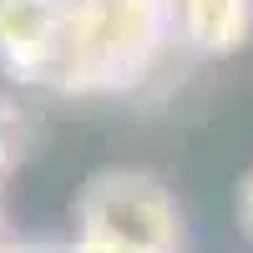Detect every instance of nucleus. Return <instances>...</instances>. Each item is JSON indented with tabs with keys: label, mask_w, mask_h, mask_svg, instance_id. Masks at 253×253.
<instances>
[{
	"label": "nucleus",
	"mask_w": 253,
	"mask_h": 253,
	"mask_svg": "<svg viewBox=\"0 0 253 253\" xmlns=\"http://www.w3.org/2000/svg\"><path fill=\"white\" fill-rule=\"evenodd\" d=\"M172 36L167 0H66V91H122Z\"/></svg>",
	"instance_id": "nucleus-1"
},
{
	"label": "nucleus",
	"mask_w": 253,
	"mask_h": 253,
	"mask_svg": "<svg viewBox=\"0 0 253 253\" xmlns=\"http://www.w3.org/2000/svg\"><path fill=\"white\" fill-rule=\"evenodd\" d=\"M76 238L122 243L137 253H177L182 218L172 193L147 172H101L76 198Z\"/></svg>",
	"instance_id": "nucleus-2"
},
{
	"label": "nucleus",
	"mask_w": 253,
	"mask_h": 253,
	"mask_svg": "<svg viewBox=\"0 0 253 253\" xmlns=\"http://www.w3.org/2000/svg\"><path fill=\"white\" fill-rule=\"evenodd\" d=\"M0 66L31 86H61L66 0H0Z\"/></svg>",
	"instance_id": "nucleus-3"
},
{
	"label": "nucleus",
	"mask_w": 253,
	"mask_h": 253,
	"mask_svg": "<svg viewBox=\"0 0 253 253\" xmlns=\"http://www.w3.org/2000/svg\"><path fill=\"white\" fill-rule=\"evenodd\" d=\"M172 31L203 56H233L253 36V0H167Z\"/></svg>",
	"instance_id": "nucleus-4"
},
{
	"label": "nucleus",
	"mask_w": 253,
	"mask_h": 253,
	"mask_svg": "<svg viewBox=\"0 0 253 253\" xmlns=\"http://www.w3.org/2000/svg\"><path fill=\"white\" fill-rule=\"evenodd\" d=\"M0 253H76V243H51V238H20V243H5Z\"/></svg>",
	"instance_id": "nucleus-5"
},
{
	"label": "nucleus",
	"mask_w": 253,
	"mask_h": 253,
	"mask_svg": "<svg viewBox=\"0 0 253 253\" xmlns=\"http://www.w3.org/2000/svg\"><path fill=\"white\" fill-rule=\"evenodd\" d=\"M10 152H15V122H10V107L0 101V172L10 167Z\"/></svg>",
	"instance_id": "nucleus-6"
},
{
	"label": "nucleus",
	"mask_w": 253,
	"mask_h": 253,
	"mask_svg": "<svg viewBox=\"0 0 253 253\" xmlns=\"http://www.w3.org/2000/svg\"><path fill=\"white\" fill-rule=\"evenodd\" d=\"M238 213H243V228H248V238H253V172L243 177V193H238Z\"/></svg>",
	"instance_id": "nucleus-7"
},
{
	"label": "nucleus",
	"mask_w": 253,
	"mask_h": 253,
	"mask_svg": "<svg viewBox=\"0 0 253 253\" xmlns=\"http://www.w3.org/2000/svg\"><path fill=\"white\" fill-rule=\"evenodd\" d=\"M76 253H137V248H122V243H96V238H76Z\"/></svg>",
	"instance_id": "nucleus-8"
},
{
	"label": "nucleus",
	"mask_w": 253,
	"mask_h": 253,
	"mask_svg": "<svg viewBox=\"0 0 253 253\" xmlns=\"http://www.w3.org/2000/svg\"><path fill=\"white\" fill-rule=\"evenodd\" d=\"M0 248H5V233H0Z\"/></svg>",
	"instance_id": "nucleus-9"
}]
</instances>
